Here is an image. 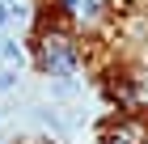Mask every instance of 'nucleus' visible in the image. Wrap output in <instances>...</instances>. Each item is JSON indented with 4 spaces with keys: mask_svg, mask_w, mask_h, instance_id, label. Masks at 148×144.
Wrapping results in <instances>:
<instances>
[{
    "mask_svg": "<svg viewBox=\"0 0 148 144\" xmlns=\"http://www.w3.org/2000/svg\"><path fill=\"white\" fill-rule=\"evenodd\" d=\"M0 89H13V72H0Z\"/></svg>",
    "mask_w": 148,
    "mask_h": 144,
    "instance_id": "4",
    "label": "nucleus"
},
{
    "mask_svg": "<svg viewBox=\"0 0 148 144\" xmlns=\"http://www.w3.org/2000/svg\"><path fill=\"white\" fill-rule=\"evenodd\" d=\"M17 17H25V4L21 0H0V30L9 21H17Z\"/></svg>",
    "mask_w": 148,
    "mask_h": 144,
    "instance_id": "2",
    "label": "nucleus"
},
{
    "mask_svg": "<svg viewBox=\"0 0 148 144\" xmlns=\"http://www.w3.org/2000/svg\"><path fill=\"white\" fill-rule=\"evenodd\" d=\"M42 51H47V64H51V72H59V76H68L72 72V51H68V38H47L42 43Z\"/></svg>",
    "mask_w": 148,
    "mask_h": 144,
    "instance_id": "1",
    "label": "nucleus"
},
{
    "mask_svg": "<svg viewBox=\"0 0 148 144\" xmlns=\"http://www.w3.org/2000/svg\"><path fill=\"white\" fill-rule=\"evenodd\" d=\"M110 144H119V140H110Z\"/></svg>",
    "mask_w": 148,
    "mask_h": 144,
    "instance_id": "5",
    "label": "nucleus"
},
{
    "mask_svg": "<svg viewBox=\"0 0 148 144\" xmlns=\"http://www.w3.org/2000/svg\"><path fill=\"white\" fill-rule=\"evenodd\" d=\"M0 59L4 64H25V51L17 43H9V38H0Z\"/></svg>",
    "mask_w": 148,
    "mask_h": 144,
    "instance_id": "3",
    "label": "nucleus"
}]
</instances>
